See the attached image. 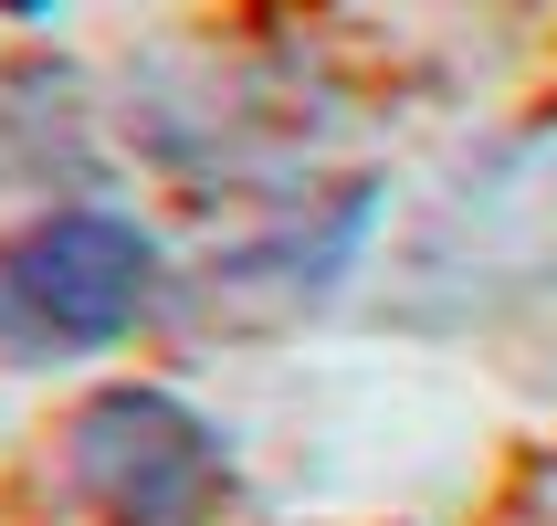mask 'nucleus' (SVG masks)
Instances as JSON below:
<instances>
[{
  "label": "nucleus",
  "instance_id": "f257e3e1",
  "mask_svg": "<svg viewBox=\"0 0 557 526\" xmlns=\"http://www.w3.org/2000/svg\"><path fill=\"white\" fill-rule=\"evenodd\" d=\"M169 295L158 232L116 200H53L0 232V369H85L116 358Z\"/></svg>",
  "mask_w": 557,
  "mask_h": 526
},
{
  "label": "nucleus",
  "instance_id": "f03ea898",
  "mask_svg": "<svg viewBox=\"0 0 557 526\" xmlns=\"http://www.w3.org/2000/svg\"><path fill=\"white\" fill-rule=\"evenodd\" d=\"M53 496L85 526H221L243 505V464L169 379H95L53 432Z\"/></svg>",
  "mask_w": 557,
  "mask_h": 526
},
{
  "label": "nucleus",
  "instance_id": "7ed1b4c3",
  "mask_svg": "<svg viewBox=\"0 0 557 526\" xmlns=\"http://www.w3.org/2000/svg\"><path fill=\"white\" fill-rule=\"evenodd\" d=\"M389 284H400L389 306L410 327H463V316L557 295V137H516L484 169H463L453 200L421 211Z\"/></svg>",
  "mask_w": 557,
  "mask_h": 526
},
{
  "label": "nucleus",
  "instance_id": "20e7f679",
  "mask_svg": "<svg viewBox=\"0 0 557 526\" xmlns=\"http://www.w3.org/2000/svg\"><path fill=\"white\" fill-rule=\"evenodd\" d=\"M369 232H379V200H369V189H347L337 211H315V221H306V200H284L263 232H243L232 253H211V274L189 284L180 306L189 316H295V306H315L326 284L358 274Z\"/></svg>",
  "mask_w": 557,
  "mask_h": 526
}]
</instances>
